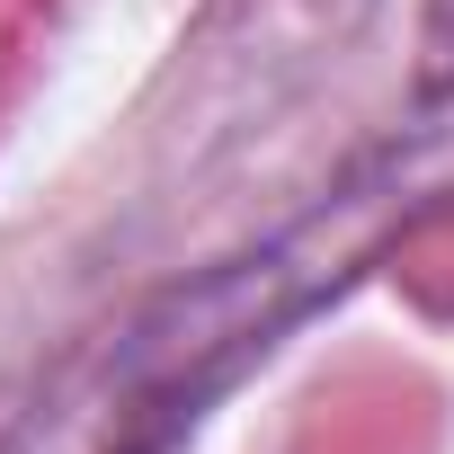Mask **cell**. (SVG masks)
<instances>
[{
	"label": "cell",
	"mask_w": 454,
	"mask_h": 454,
	"mask_svg": "<svg viewBox=\"0 0 454 454\" xmlns=\"http://www.w3.org/2000/svg\"><path fill=\"white\" fill-rule=\"evenodd\" d=\"M339 259H348L339 232H294L268 259H241L232 277H205L196 294H169L160 312L116 330L98 374H81L72 410L36 419V436L19 454H160L196 419V401H214L321 286L348 277Z\"/></svg>",
	"instance_id": "6da1fadb"
},
{
	"label": "cell",
	"mask_w": 454,
	"mask_h": 454,
	"mask_svg": "<svg viewBox=\"0 0 454 454\" xmlns=\"http://www.w3.org/2000/svg\"><path fill=\"white\" fill-rule=\"evenodd\" d=\"M419 90L454 98V0H419Z\"/></svg>",
	"instance_id": "7a4b0ae2"
}]
</instances>
